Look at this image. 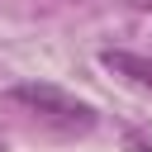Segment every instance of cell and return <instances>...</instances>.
Returning a JSON list of instances; mask_svg holds the SVG:
<instances>
[{"mask_svg":"<svg viewBox=\"0 0 152 152\" xmlns=\"http://www.w3.org/2000/svg\"><path fill=\"white\" fill-rule=\"evenodd\" d=\"M5 95H10L19 109H28L33 119H43V124H52V128H62V133H86V128H95V109H90L86 100L66 95L62 86L19 81V86H10Z\"/></svg>","mask_w":152,"mask_h":152,"instance_id":"obj_1","label":"cell"},{"mask_svg":"<svg viewBox=\"0 0 152 152\" xmlns=\"http://www.w3.org/2000/svg\"><path fill=\"white\" fill-rule=\"evenodd\" d=\"M100 62H104L109 71L128 76L133 86H147V90H152V62H147V57H138V52H114V48H109V52H100Z\"/></svg>","mask_w":152,"mask_h":152,"instance_id":"obj_2","label":"cell"},{"mask_svg":"<svg viewBox=\"0 0 152 152\" xmlns=\"http://www.w3.org/2000/svg\"><path fill=\"white\" fill-rule=\"evenodd\" d=\"M128 5H133V10H152V0H128Z\"/></svg>","mask_w":152,"mask_h":152,"instance_id":"obj_3","label":"cell"}]
</instances>
